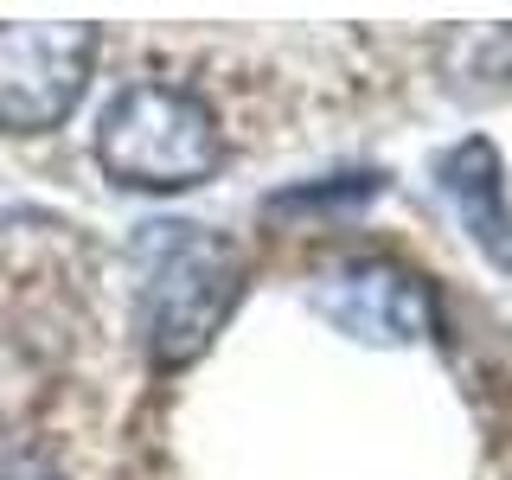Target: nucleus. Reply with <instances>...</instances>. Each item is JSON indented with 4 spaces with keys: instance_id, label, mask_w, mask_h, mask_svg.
<instances>
[{
    "instance_id": "0eeeda50",
    "label": "nucleus",
    "mask_w": 512,
    "mask_h": 480,
    "mask_svg": "<svg viewBox=\"0 0 512 480\" xmlns=\"http://www.w3.org/2000/svg\"><path fill=\"white\" fill-rule=\"evenodd\" d=\"M0 480H58V474L32 455H13V461H0Z\"/></svg>"
},
{
    "instance_id": "f257e3e1",
    "label": "nucleus",
    "mask_w": 512,
    "mask_h": 480,
    "mask_svg": "<svg viewBox=\"0 0 512 480\" xmlns=\"http://www.w3.org/2000/svg\"><path fill=\"white\" fill-rule=\"evenodd\" d=\"M244 301V256L205 224H148L141 237V346L167 365L199 359Z\"/></svg>"
},
{
    "instance_id": "7ed1b4c3",
    "label": "nucleus",
    "mask_w": 512,
    "mask_h": 480,
    "mask_svg": "<svg viewBox=\"0 0 512 480\" xmlns=\"http://www.w3.org/2000/svg\"><path fill=\"white\" fill-rule=\"evenodd\" d=\"M96 64V26H0V135H45L77 109Z\"/></svg>"
},
{
    "instance_id": "39448f33",
    "label": "nucleus",
    "mask_w": 512,
    "mask_h": 480,
    "mask_svg": "<svg viewBox=\"0 0 512 480\" xmlns=\"http://www.w3.org/2000/svg\"><path fill=\"white\" fill-rule=\"evenodd\" d=\"M442 192L455 199L461 224L493 263H512V212H506V180H500V154L493 141H461V148L442 154Z\"/></svg>"
},
{
    "instance_id": "423d86ee",
    "label": "nucleus",
    "mask_w": 512,
    "mask_h": 480,
    "mask_svg": "<svg viewBox=\"0 0 512 480\" xmlns=\"http://www.w3.org/2000/svg\"><path fill=\"white\" fill-rule=\"evenodd\" d=\"M378 192V180L372 173H352V180H340V186H301V192H276L269 199V218H282V212H308V205H320V212H333V205H365Z\"/></svg>"
},
{
    "instance_id": "f03ea898",
    "label": "nucleus",
    "mask_w": 512,
    "mask_h": 480,
    "mask_svg": "<svg viewBox=\"0 0 512 480\" xmlns=\"http://www.w3.org/2000/svg\"><path fill=\"white\" fill-rule=\"evenodd\" d=\"M218 160V116L180 84H128L96 122V167L128 192H186L212 180Z\"/></svg>"
},
{
    "instance_id": "20e7f679",
    "label": "nucleus",
    "mask_w": 512,
    "mask_h": 480,
    "mask_svg": "<svg viewBox=\"0 0 512 480\" xmlns=\"http://www.w3.org/2000/svg\"><path fill=\"white\" fill-rule=\"evenodd\" d=\"M320 314L365 346H416L436 333V301L423 276H410L391 256H352L314 282Z\"/></svg>"
}]
</instances>
